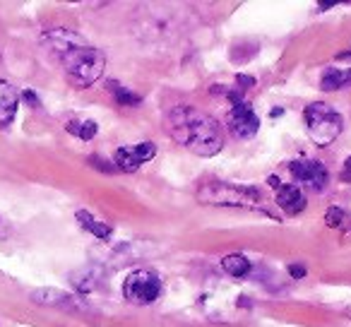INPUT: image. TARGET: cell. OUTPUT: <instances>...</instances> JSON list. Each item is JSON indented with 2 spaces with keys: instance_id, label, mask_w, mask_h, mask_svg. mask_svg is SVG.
Listing matches in <instances>:
<instances>
[{
  "instance_id": "6",
  "label": "cell",
  "mask_w": 351,
  "mask_h": 327,
  "mask_svg": "<svg viewBox=\"0 0 351 327\" xmlns=\"http://www.w3.org/2000/svg\"><path fill=\"white\" fill-rule=\"evenodd\" d=\"M226 125L231 128V132H234L236 137L250 140V137L258 135L260 118L255 116V111L245 101H236L234 106H231L229 116H226Z\"/></svg>"
},
{
  "instance_id": "16",
  "label": "cell",
  "mask_w": 351,
  "mask_h": 327,
  "mask_svg": "<svg viewBox=\"0 0 351 327\" xmlns=\"http://www.w3.org/2000/svg\"><path fill=\"white\" fill-rule=\"evenodd\" d=\"M111 92H113V97H116V101L123 104V106H137V104L142 101L137 94H132L130 89L121 87V84H116V82H111Z\"/></svg>"
},
{
  "instance_id": "13",
  "label": "cell",
  "mask_w": 351,
  "mask_h": 327,
  "mask_svg": "<svg viewBox=\"0 0 351 327\" xmlns=\"http://www.w3.org/2000/svg\"><path fill=\"white\" fill-rule=\"evenodd\" d=\"M77 221L80 224L84 226V229L87 231H92L94 236H97V239H108V236H111V229H108L106 224H104V221H99V219H94L92 215H89V212H84V210H80L77 215Z\"/></svg>"
},
{
  "instance_id": "15",
  "label": "cell",
  "mask_w": 351,
  "mask_h": 327,
  "mask_svg": "<svg viewBox=\"0 0 351 327\" xmlns=\"http://www.w3.org/2000/svg\"><path fill=\"white\" fill-rule=\"evenodd\" d=\"M65 130H68L70 135L80 137V140H92L99 128L94 121H70L68 125H65Z\"/></svg>"
},
{
  "instance_id": "2",
  "label": "cell",
  "mask_w": 351,
  "mask_h": 327,
  "mask_svg": "<svg viewBox=\"0 0 351 327\" xmlns=\"http://www.w3.org/2000/svg\"><path fill=\"white\" fill-rule=\"evenodd\" d=\"M53 41V49L60 58L68 80L75 87H92L99 77L104 75L106 68V58L99 49L87 46L82 39L73 36L70 32H53L49 36Z\"/></svg>"
},
{
  "instance_id": "18",
  "label": "cell",
  "mask_w": 351,
  "mask_h": 327,
  "mask_svg": "<svg viewBox=\"0 0 351 327\" xmlns=\"http://www.w3.org/2000/svg\"><path fill=\"white\" fill-rule=\"evenodd\" d=\"M289 274L296 277V279H301L303 274H306V267H301V265H291V267H289Z\"/></svg>"
},
{
  "instance_id": "11",
  "label": "cell",
  "mask_w": 351,
  "mask_h": 327,
  "mask_svg": "<svg viewBox=\"0 0 351 327\" xmlns=\"http://www.w3.org/2000/svg\"><path fill=\"white\" fill-rule=\"evenodd\" d=\"M20 106V92L10 82L0 80V125H10L17 116Z\"/></svg>"
},
{
  "instance_id": "8",
  "label": "cell",
  "mask_w": 351,
  "mask_h": 327,
  "mask_svg": "<svg viewBox=\"0 0 351 327\" xmlns=\"http://www.w3.org/2000/svg\"><path fill=\"white\" fill-rule=\"evenodd\" d=\"M154 152L156 149H154V145H152V142L121 147V149L116 152V167L121 169V171H125V173H132V171H137L145 161H149L152 156H154Z\"/></svg>"
},
{
  "instance_id": "3",
  "label": "cell",
  "mask_w": 351,
  "mask_h": 327,
  "mask_svg": "<svg viewBox=\"0 0 351 327\" xmlns=\"http://www.w3.org/2000/svg\"><path fill=\"white\" fill-rule=\"evenodd\" d=\"M306 118V128H308V135L311 140L315 142L317 147H327L341 135V116L330 106V104H322V101H315L306 108L303 113Z\"/></svg>"
},
{
  "instance_id": "17",
  "label": "cell",
  "mask_w": 351,
  "mask_h": 327,
  "mask_svg": "<svg viewBox=\"0 0 351 327\" xmlns=\"http://www.w3.org/2000/svg\"><path fill=\"white\" fill-rule=\"evenodd\" d=\"M325 224L332 226V229L341 226L344 224V210H339V207H330V210L325 212Z\"/></svg>"
},
{
  "instance_id": "9",
  "label": "cell",
  "mask_w": 351,
  "mask_h": 327,
  "mask_svg": "<svg viewBox=\"0 0 351 327\" xmlns=\"http://www.w3.org/2000/svg\"><path fill=\"white\" fill-rule=\"evenodd\" d=\"M32 301L39 303V306L65 308V311H89L87 303L80 301L73 293L60 291V289H36V291H32Z\"/></svg>"
},
{
  "instance_id": "19",
  "label": "cell",
  "mask_w": 351,
  "mask_h": 327,
  "mask_svg": "<svg viewBox=\"0 0 351 327\" xmlns=\"http://www.w3.org/2000/svg\"><path fill=\"white\" fill-rule=\"evenodd\" d=\"M341 181H351V156L344 161V169H341Z\"/></svg>"
},
{
  "instance_id": "4",
  "label": "cell",
  "mask_w": 351,
  "mask_h": 327,
  "mask_svg": "<svg viewBox=\"0 0 351 327\" xmlns=\"http://www.w3.org/2000/svg\"><path fill=\"white\" fill-rule=\"evenodd\" d=\"M207 205H224V207H255L260 202V193L248 186H231V183H212L197 193Z\"/></svg>"
},
{
  "instance_id": "7",
  "label": "cell",
  "mask_w": 351,
  "mask_h": 327,
  "mask_svg": "<svg viewBox=\"0 0 351 327\" xmlns=\"http://www.w3.org/2000/svg\"><path fill=\"white\" fill-rule=\"evenodd\" d=\"M291 173L301 186H308L313 191H322L327 186V169L322 167L320 161H311V159H298L293 161Z\"/></svg>"
},
{
  "instance_id": "12",
  "label": "cell",
  "mask_w": 351,
  "mask_h": 327,
  "mask_svg": "<svg viewBox=\"0 0 351 327\" xmlns=\"http://www.w3.org/2000/svg\"><path fill=\"white\" fill-rule=\"evenodd\" d=\"M346 84H351V68H346V70L330 68L322 73L320 87L327 89V92H337V89L346 87Z\"/></svg>"
},
{
  "instance_id": "20",
  "label": "cell",
  "mask_w": 351,
  "mask_h": 327,
  "mask_svg": "<svg viewBox=\"0 0 351 327\" xmlns=\"http://www.w3.org/2000/svg\"><path fill=\"white\" fill-rule=\"evenodd\" d=\"M25 99H27V101L32 104V106H39V99H36V97H34V94H32V92H25Z\"/></svg>"
},
{
  "instance_id": "10",
  "label": "cell",
  "mask_w": 351,
  "mask_h": 327,
  "mask_svg": "<svg viewBox=\"0 0 351 327\" xmlns=\"http://www.w3.org/2000/svg\"><path fill=\"white\" fill-rule=\"evenodd\" d=\"M277 205L282 207V212H287L289 217H296L306 210L308 200L298 186H279L277 188Z\"/></svg>"
},
{
  "instance_id": "5",
  "label": "cell",
  "mask_w": 351,
  "mask_h": 327,
  "mask_svg": "<svg viewBox=\"0 0 351 327\" xmlns=\"http://www.w3.org/2000/svg\"><path fill=\"white\" fill-rule=\"evenodd\" d=\"M161 279L152 269H135L123 282V296L135 306H149L159 298Z\"/></svg>"
},
{
  "instance_id": "1",
  "label": "cell",
  "mask_w": 351,
  "mask_h": 327,
  "mask_svg": "<svg viewBox=\"0 0 351 327\" xmlns=\"http://www.w3.org/2000/svg\"><path fill=\"white\" fill-rule=\"evenodd\" d=\"M169 132L176 142L200 156H215L224 147V132L219 123L193 106H176L169 113Z\"/></svg>"
},
{
  "instance_id": "14",
  "label": "cell",
  "mask_w": 351,
  "mask_h": 327,
  "mask_svg": "<svg viewBox=\"0 0 351 327\" xmlns=\"http://www.w3.org/2000/svg\"><path fill=\"white\" fill-rule=\"evenodd\" d=\"M221 267H224V272H229L231 277H245V274L250 272V263L243 255H226V258L221 260Z\"/></svg>"
}]
</instances>
